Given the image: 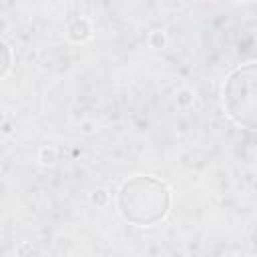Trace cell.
<instances>
[{"instance_id":"3957f363","label":"cell","mask_w":257,"mask_h":257,"mask_svg":"<svg viewBox=\"0 0 257 257\" xmlns=\"http://www.w3.org/2000/svg\"><path fill=\"white\" fill-rule=\"evenodd\" d=\"M10 62H12V54H10V48L0 40V78L8 72L10 68Z\"/></svg>"},{"instance_id":"6da1fadb","label":"cell","mask_w":257,"mask_h":257,"mask_svg":"<svg viewBox=\"0 0 257 257\" xmlns=\"http://www.w3.org/2000/svg\"><path fill=\"white\" fill-rule=\"evenodd\" d=\"M171 205L167 187L149 175L124 181L116 193V209L124 221L137 227H151L165 219Z\"/></svg>"},{"instance_id":"7a4b0ae2","label":"cell","mask_w":257,"mask_h":257,"mask_svg":"<svg viewBox=\"0 0 257 257\" xmlns=\"http://www.w3.org/2000/svg\"><path fill=\"white\" fill-rule=\"evenodd\" d=\"M255 62L237 66L223 84V106L229 118L253 131L255 128Z\"/></svg>"}]
</instances>
